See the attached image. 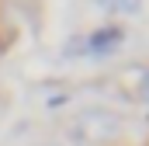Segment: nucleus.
Returning <instances> with one entry per match:
<instances>
[{
  "instance_id": "1",
  "label": "nucleus",
  "mask_w": 149,
  "mask_h": 146,
  "mask_svg": "<svg viewBox=\"0 0 149 146\" xmlns=\"http://www.w3.org/2000/svg\"><path fill=\"white\" fill-rule=\"evenodd\" d=\"M76 136L87 146H111L121 136V118L111 115V111H101V108L83 111L76 118Z\"/></svg>"
},
{
  "instance_id": "2",
  "label": "nucleus",
  "mask_w": 149,
  "mask_h": 146,
  "mask_svg": "<svg viewBox=\"0 0 149 146\" xmlns=\"http://www.w3.org/2000/svg\"><path fill=\"white\" fill-rule=\"evenodd\" d=\"M101 7H108V11H118V14H135L139 11V0H97Z\"/></svg>"
}]
</instances>
